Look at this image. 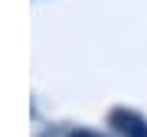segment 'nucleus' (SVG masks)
<instances>
[{
    "label": "nucleus",
    "instance_id": "1",
    "mask_svg": "<svg viewBox=\"0 0 147 137\" xmlns=\"http://www.w3.org/2000/svg\"><path fill=\"white\" fill-rule=\"evenodd\" d=\"M111 124H115L124 137H147V124H144V118L134 114V111H124V108L111 111Z\"/></svg>",
    "mask_w": 147,
    "mask_h": 137
},
{
    "label": "nucleus",
    "instance_id": "2",
    "mask_svg": "<svg viewBox=\"0 0 147 137\" xmlns=\"http://www.w3.org/2000/svg\"><path fill=\"white\" fill-rule=\"evenodd\" d=\"M69 137H101V134H92V131H72Z\"/></svg>",
    "mask_w": 147,
    "mask_h": 137
}]
</instances>
